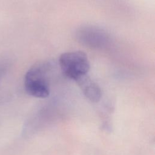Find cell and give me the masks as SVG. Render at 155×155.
Masks as SVG:
<instances>
[{"label": "cell", "instance_id": "cell-1", "mask_svg": "<svg viewBox=\"0 0 155 155\" xmlns=\"http://www.w3.org/2000/svg\"><path fill=\"white\" fill-rule=\"evenodd\" d=\"M50 69L49 63L40 62L33 65L26 72L24 87L29 95L37 98H45L49 96L47 74Z\"/></svg>", "mask_w": 155, "mask_h": 155}, {"label": "cell", "instance_id": "cell-4", "mask_svg": "<svg viewBox=\"0 0 155 155\" xmlns=\"http://www.w3.org/2000/svg\"><path fill=\"white\" fill-rule=\"evenodd\" d=\"M80 40L91 47H101L107 41L105 33L96 28H85L79 31Z\"/></svg>", "mask_w": 155, "mask_h": 155}, {"label": "cell", "instance_id": "cell-5", "mask_svg": "<svg viewBox=\"0 0 155 155\" xmlns=\"http://www.w3.org/2000/svg\"><path fill=\"white\" fill-rule=\"evenodd\" d=\"M8 67V62L4 59L0 60V81L5 76Z\"/></svg>", "mask_w": 155, "mask_h": 155}, {"label": "cell", "instance_id": "cell-2", "mask_svg": "<svg viewBox=\"0 0 155 155\" xmlns=\"http://www.w3.org/2000/svg\"><path fill=\"white\" fill-rule=\"evenodd\" d=\"M62 73L68 78L76 81L86 75L90 70V62L87 54L81 51L62 53L59 59Z\"/></svg>", "mask_w": 155, "mask_h": 155}, {"label": "cell", "instance_id": "cell-3", "mask_svg": "<svg viewBox=\"0 0 155 155\" xmlns=\"http://www.w3.org/2000/svg\"><path fill=\"white\" fill-rule=\"evenodd\" d=\"M84 94L91 102H97L100 101L102 93L99 86L87 74L75 81Z\"/></svg>", "mask_w": 155, "mask_h": 155}]
</instances>
